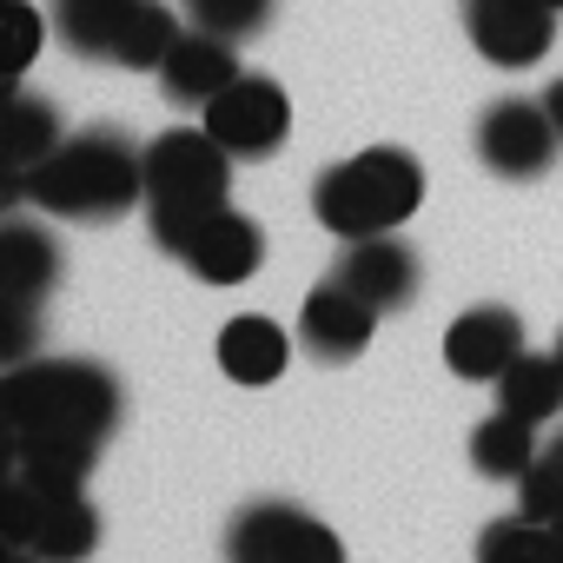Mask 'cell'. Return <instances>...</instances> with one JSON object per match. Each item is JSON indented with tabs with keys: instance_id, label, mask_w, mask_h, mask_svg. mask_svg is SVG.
<instances>
[{
	"instance_id": "obj_1",
	"label": "cell",
	"mask_w": 563,
	"mask_h": 563,
	"mask_svg": "<svg viewBox=\"0 0 563 563\" xmlns=\"http://www.w3.org/2000/svg\"><path fill=\"white\" fill-rule=\"evenodd\" d=\"M0 199H34L54 219L100 225V219H120L126 206H146V153H133L126 133L113 126H93L80 140H60L34 173L8 179Z\"/></svg>"
},
{
	"instance_id": "obj_2",
	"label": "cell",
	"mask_w": 563,
	"mask_h": 563,
	"mask_svg": "<svg viewBox=\"0 0 563 563\" xmlns=\"http://www.w3.org/2000/svg\"><path fill=\"white\" fill-rule=\"evenodd\" d=\"M0 411H8V438L54 431L100 444L120 424V378L87 358H27L0 378Z\"/></svg>"
},
{
	"instance_id": "obj_3",
	"label": "cell",
	"mask_w": 563,
	"mask_h": 563,
	"mask_svg": "<svg viewBox=\"0 0 563 563\" xmlns=\"http://www.w3.org/2000/svg\"><path fill=\"white\" fill-rule=\"evenodd\" d=\"M424 206V166L405 146H372L312 179V212L332 239H378L398 232Z\"/></svg>"
},
{
	"instance_id": "obj_4",
	"label": "cell",
	"mask_w": 563,
	"mask_h": 563,
	"mask_svg": "<svg viewBox=\"0 0 563 563\" xmlns=\"http://www.w3.org/2000/svg\"><path fill=\"white\" fill-rule=\"evenodd\" d=\"M232 192V153L206 126H173L146 146V225L153 245H179Z\"/></svg>"
},
{
	"instance_id": "obj_5",
	"label": "cell",
	"mask_w": 563,
	"mask_h": 563,
	"mask_svg": "<svg viewBox=\"0 0 563 563\" xmlns=\"http://www.w3.org/2000/svg\"><path fill=\"white\" fill-rule=\"evenodd\" d=\"M0 530L14 550H34L41 563H87L100 550V510L80 490H41L27 477H14L0 497Z\"/></svg>"
},
{
	"instance_id": "obj_6",
	"label": "cell",
	"mask_w": 563,
	"mask_h": 563,
	"mask_svg": "<svg viewBox=\"0 0 563 563\" xmlns=\"http://www.w3.org/2000/svg\"><path fill=\"white\" fill-rule=\"evenodd\" d=\"M225 563H345V543L299 504H245L225 530Z\"/></svg>"
},
{
	"instance_id": "obj_7",
	"label": "cell",
	"mask_w": 563,
	"mask_h": 563,
	"mask_svg": "<svg viewBox=\"0 0 563 563\" xmlns=\"http://www.w3.org/2000/svg\"><path fill=\"white\" fill-rule=\"evenodd\" d=\"M206 120V133L232 153V159H272L278 146H286V133H292V100H286V87L278 80H265V74H239L219 100H206L199 107Z\"/></svg>"
},
{
	"instance_id": "obj_8",
	"label": "cell",
	"mask_w": 563,
	"mask_h": 563,
	"mask_svg": "<svg viewBox=\"0 0 563 563\" xmlns=\"http://www.w3.org/2000/svg\"><path fill=\"white\" fill-rule=\"evenodd\" d=\"M556 146H563V133L543 113V100L510 93V100L484 107V120H477V159L497 179H543L550 159H556Z\"/></svg>"
},
{
	"instance_id": "obj_9",
	"label": "cell",
	"mask_w": 563,
	"mask_h": 563,
	"mask_svg": "<svg viewBox=\"0 0 563 563\" xmlns=\"http://www.w3.org/2000/svg\"><path fill=\"white\" fill-rule=\"evenodd\" d=\"M464 34L490 67L517 74L556 47V8H543V0H464Z\"/></svg>"
},
{
	"instance_id": "obj_10",
	"label": "cell",
	"mask_w": 563,
	"mask_h": 563,
	"mask_svg": "<svg viewBox=\"0 0 563 563\" xmlns=\"http://www.w3.org/2000/svg\"><path fill=\"white\" fill-rule=\"evenodd\" d=\"M173 258L199 278V286H245V278L258 272V258H265V232H258L245 212L219 206V212H206V219L173 245Z\"/></svg>"
},
{
	"instance_id": "obj_11",
	"label": "cell",
	"mask_w": 563,
	"mask_h": 563,
	"mask_svg": "<svg viewBox=\"0 0 563 563\" xmlns=\"http://www.w3.org/2000/svg\"><path fill=\"white\" fill-rule=\"evenodd\" d=\"M517 358H523V319L510 306H471L444 332V365L464 385H497Z\"/></svg>"
},
{
	"instance_id": "obj_12",
	"label": "cell",
	"mask_w": 563,
	"mask_h": 563,
	"mask_svg": "<svg viewBox=\"0 0 563 563\" xmlns=\"http://www.w3.org/2000/svg\"><path fill=\"white\" fill-rule=\"evenodd\" d=\"M372 332H378V306L358 299L352 286H339V278L312 286L306 306H299V345L325 365H352L372 345Z\"/></svg>"
},
{
	"instance_id": "obj_13",
	"label": "cell",
	"mask_w": 563,
	"mask_h": 563,
	"mask_svg": "<svg viewBox=\"0 0 563 563\" xmlns=\"http://www.w3.org/2000/svg\"><path fill=\"white\" fill-rule=\"evenodd\" d=\"M332 278H339V286H352L358 299H372L378 312H398V306H411L424 265H418V252L405 239L378 232V239H345V258H339Z\"/></svg>"
},
{
	"instance_id": "obj_14",
	"label": "cell",
	"mask_w": 563,
	"mask_h": 563,
	"mask_svg": "<svg viewBox=\"0 0 563 563\" xmlns=\"http://www.w3.org/2000/svg\"><path fill=\"white\" fill-rule=\"evenodd\" d=\"M239 74H245V67H239L232 41L206 34V27H186V34L173 41V54L159 60V87H166V100H179V107H206V100H219Z\"/></svg>"
},
{
	"instance_id": "obj_15",
	"label": "cell",
	"mask_w": 563,
	"mask_h": 563,
	"mask_svg": "<svg viewBox=\"0 0 563 563\" xmlns=\"http://www.w3.org/2000/svg\"><path fill=\"white\" fill-rule=\"evenodd\" d=\"M146 14V0H54V34L60 47H74L80 60H113L120 67V47L133 34V21Z\"/></svg>"
},
{
	"instance_id": "obj_16",
	"label": "cell",
	"mask_w": 563,
	"mask_h": 563,
	"mask_svg": "<svg viewBox=\"0 0 563 563\" xmlns=\"http://www.w3.org/2000/svg\"><path fill=\"white\" fill-rule=\"evenodd\" d=\"M286 365H292L286 325H272L265 312L225 319V332H219V372L232 385H278V378H286Z\"/></svg>"
},
{
	"instance_id": "obj_17",
	"label": "cell",
	"mask_w": 563,
	"mask_h": 563,
	"mask_svg": "<svg viewBox=\"0 0 563 563\" xmlns=\"http://www.w3.org/2000/svg\"><path fill=\"white\" fill-rule=\"evenodd\" d=\"M54 286H60V252H54V239L41 225H27V219H8V225H0V299L41 306Z\"/></svg>"
},
{
	"instance_id": "obj_18",
	"label": "cell",
	"mask_w": 563,
	"mask_h": 563,
	"mask_svg": "<svg viewBox=\"0 0 563 563\" xmlns=\"http://www.w3.org/2000/svg\"><path fill=\"white\" fill-rule=\"evenodd\" d=\"M14 451V477L41 484V490H80L93 477V438H54V431H27V438H8Z\"/></svg>"
},
{
	"instance_id": "obj_19",
	"label": "cell",
	"mask_w": 563,
	"mask_h": 563,
	"mask_svg": "<svg viewBox=\"0 0 563 563\" xmlns=\"http://www.w3.org/2000/svg\"><path fill=\"white\" fill-rule=\"evenodd\" d=\"M497 411H510L523 424H550L563 411V358L556 352H523L497 378Z\"/></svg>"
},
{
	"instance_id": "obj_20",
	"label": "cell",
	"mask_w": 563,
	"mask_h": 563,
	"mask_svg": "<svg viewBox=\"0 0 563 563\" xmlns=\"http://www.w3.org/2000/svg\"><path fill=\"white\" fill-rule=\"evenodd\" d=\"M543 457V444H537V424H523V418H510V411H490L477 431H471V464L484 471V477H504V484H517L530 464Z\"/></svg>"
},
{
	"instance_id": "obj_21",
	"label": "cell",
	"mask_w": 563,
	"mask_h": 563,
	"mask_svg": "<svg viewBox=\"0 0 563 563\" xmlns=\"http://www.w3.org/2000/svg\"><path fill=\"white\" fill-rule=\"evenodd\" d=\"M54 146H60V113L34 93H14V107H8V179L34 173Z\"/></svg>"
},
{
	"instance_id": "obj_22",
	"label": "cell",
	"mask_w": 563,
	"mask_h": 563,
	"mask_svg": "<svg viewBox=\"0 0 563 563\" xmlns=\"http://www.w3.org/2000/svg\"><path fill=\"white\" fill-rule=\"evenodd\" d=\"M477 563H556V537H550V523H530V517L517 510V517H504V523H484Z\"/></svg>"
},
{
	"instance_id": "obj_23",
	"label": "cell",
	"mask_w": 563,
	"mask_h": 563,
	"mask_svg": "<svg viewBox=\"0 0 563 563\" xmlns=\"http://www.w3.org/2000/svg\"><path fill=\"white\" fill-rule=\"evenodd\" d=\"M179 34H186V27H179V14L166 8V0H146V14L133 21V34H126V47H120V67H133V74H159V60L173 54Z\"/></svg>"
},
{
	"instance_id": "obj_24",
	"label": "cell",
	"mask_w": 563,
	"mask_h": 563,
	"mask_svg": "<svg viewBox=\"0 0 563 563\" xmlns=\"http://www.w3.org/2000/svg\"><path fill=\"white\" fill-rule=\"evenodd\" d=\"M272 8H278V0H186L192 27H206V34H219V41L258 34V27L272 21Z\"/></svg>"
},
{
	"instance_id": "obj_25",
	"label": "cell",
	"mask_w": 563,
	"mask_h": 563,
	"mask_svg": "<svg viewBox=\"0 0 563 563\" xmlns=\"http://www.w3.org/2000/svg\"><path fill=\"white\" fill-rule=\"evenodd\" d=\"M0 74L8 80H21L27 67H34V54H41V34H47V21L27 8V0H8V8H0Z\"/></svg>"
},
{
	"instance_id": "obj_26",
	"label": "cell",
	"mask_w": 563,
	"mask_h": 563,
	"mask_svg": "<svg viewBox=\"0 0 563 563\" xmlns=\"http://www.w3.org/2000/svg\"><path fill=\"white\" fill-rule=\"evenodd\" d=\"M517 510L530 523H563V457H537L523 477H517Z\"/></svg>"
},
{
	"instance_id": "obj_27",
	"label": "cell",
	"mask_w": 563,
	"mask_h": 563,
	"mask_svg": "<svg viewBox=\"0 0 563 563\" xmlns=\"http://www.w3.org/2000/svg\"><path fill=\"white\" fill-rule=\"evenodd\" d=\"M543 113H550V120H556V133H563V80H550V87H543Z\"/></svg>"
},
{
	"instance_id": "obj_28",
	"label": "cell",
	"mask_w": 563,
	"mask_h": 563,
	"mask_svg": "<svg viewBox=\"0 0 563 563\" xmlns=\"http://www.w3.org/2000/svg\"><path fill=\"white\" fill-rule=\"evenodd\" d=\"M8 563H41V556H34V550H14V543H8Z\"/></svg>"
},
{
	"instance_id": "obj_29",
	"label": "cell",
	"mask_w": 563,
	"mask_h": 563,
	"mask_svg": "<svg viewBox=\"0 0 563 563\" xmlns=\"http://www.w3.org/2000/svg\"><path fill=\"white\" fill-rule=\"evenodd\" d=\"M550 537H556V563H563V523H550Z\"/></svg>"
},
{
	"instance_id": "obj_30",
	"label": "cell",
	"mask_w": 563,
	"mask_h": 563,
	"mask_svg": "<svg viewBox=\"0 0 563 563\" xmlns=\"http://www.w3.org/2000/svg\"><path fill=\"white\" fill-rule=\"evenodd\" d=\"M543 451H550V457H563V438H556V444H543Z\"/></svg>"
},
{
	"instance_id": "obj_31",
	"label": "cell",
	"mask_w": 563,
	"mask_h": 563,
	"mask_svg": "<svg viewBox=\"0 0 563 563\" xmlns=\"http://www.w3.org/2000/svg\"><path fill=\"white\" fill-rule=\"evenodd\" d=\"M543 8H556V14H563V0H543Z\"/></svg>"
},
{
	"instance_id": "obj_32",
	"label": "cell",
	"mask_w": 563,
	"mask_h": 563,
	"mask_svg": "<svg viewBox=\"0 0 563 563\" xmlns=\"http://www.w3.org/2000/svg\"><path fill=\"white\" fill-rule=\"evenodd\" d=\"M556 358H563V339H556Z\"/></svg>"
}]
</instances>
